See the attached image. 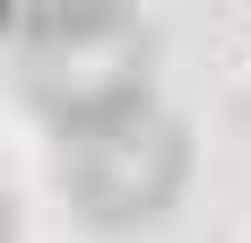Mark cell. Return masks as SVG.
Masks as SVG:
<instances>
[{
    "label": "cell",
    "instance_id": "obj_2",
    "mask_svg": "<svg viewBox=\"0 0 251 243\" xmlns=\"http://www.w3.org/2000/svg\"><path fill=\"white\" fill-rule=\"evenodd\" d=\"M182 174H191V130H182V113L148 104V113L113 122V130H96V139H78L70 156H61V191H70V209L87 226L130 235V226L165 217V209L182 200Z\"/></svg>",
    "mask_w": 251,
    "mask_h": 243
},
{
    "label": "cell",
    "instance_id": "obj_1",
    "mask_svg": "<svg viewBox=\"0 0 251 243\" xmlns=\"http://www.w3.org/2000/svg\"><path fill=\"white\" fill-rule=\"evenodd\" d=\"M26 104L61 130V139H96L113 122L156 104V35L113 9H78V18H35L26 35Z\"/></svg>",
    "mask_w": 251,
    "mask_h": 243
}]
</instances>
